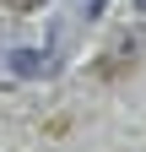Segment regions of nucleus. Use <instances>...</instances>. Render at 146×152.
Here are the masks:
<instances>
[{
	"label": "nucleus",
	"mask_w": 146,
	"mask_h": 152,
	"mask_svg": "<svg viewBox=\"0 0 146 152\" xmlns=\"http://www.w3.org/2000/svg\"><path fill=\"white\" fill-rule=\"evenodd\" d=\"M70 33L76 27H65V22H54L43 33V44H33V38H22L11 22H0V92L16 87V82H27V76H54L65 65V54L60 44H70Z\"/></svg>",
	"instance_id": "f257e3e1"
},
{
	"label": "nucleus",
	"mask_w": 146,
	"mask_h": 152,
	"mask_svg": "<svg viewBox=\"0 0 146 152\" xmlns=\"http://www.w3.org/2000/svg\"><path fill=\"white\" fill-rule=\"evenodd\" d=\"M0 6H6V11H16V16H27V11H38L43 0H0Z\"/></svg>",
	"instance_id": "f03ea898"
},
{
	"label": "nucleus",
	"mask_w": 146,
	"mask_h": 152,
	"mask_svg": "<svg viewBox=\"0 0 146 152\" xmlns=\"http://www.w3.org/2000/svg\"><path fill=\"white\" fill-rule=\"evenodd\" d=\"M103 6H108V0H76V11H81V16H87V22H92V16H98V11H103Z\"/></svg>",
	"instance_id": "7ed1b4c3"
},
{
	"label": "nucleus",
	"mask_w": 146,
	"mask_h": 152,
	"mask_svg": "<svg viewBox=\"0 0 146 152\" xmlns=\"http://www.w3.org/2000/svg\"><path fill=\"white\" fill-rule=\"evenodd\" d=\"M135 11H146V0H135Z\"/></svg>",
	"instance_id": "20e7f679"
}]
</instances>
